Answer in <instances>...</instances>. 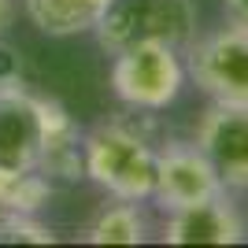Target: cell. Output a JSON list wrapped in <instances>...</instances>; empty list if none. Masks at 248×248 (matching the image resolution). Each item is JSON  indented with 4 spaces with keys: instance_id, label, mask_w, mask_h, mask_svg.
<instances>
[{
    "instance_id": "7c38bea8",
    "label": "cell",
    "mask_w": 248,
    "mask_h": 248,
    "mask_svg": "<svg viewBox=\"0 0 248 248\" xmlns=\"http://www.w3.org/2000/svg\"><path fill=\"white\" fill-rule=\"evenodd\" d=\"M52 197V182L37 167H0V211L37 215Z\"/></svg>"
},
{
    "instance_id": "8992f818",
    "label": "cell",
    "mask_w": 248,
    "mask_h": 248,
    "mask_svg": "<svg viewBox=\"0 0 248 248\" xmlns=\"http://www.w3.org/2000/svg\"><path fill=\"white\" fill-rule=\"evenodd\" d=\"M197 145L226 189H248V100H211L197 123Z\"/></svg>"
},
{
    "instance_id": "9a60e30c",
    "label": "cell",
    "mask_w": 248,
    "mask_h": 248,
    "mask_svg": "<svg viewBox=\"0 0 248 248\" xmlns=\"http://www.w3.org/2000/svg\"><path fill=\"white\" fill-rule=\"evenodd\" d=\"M222 8H226L230 22H237V26L248 30V0H222Z\"/></svg>"
},
{
    "instance_id": "7a4b0ae2",
    "label": "cell",
    "mask_w": 248,
    "mask_h": 248,
    "mask_svg": "<svg viewBox=\"0 0 248 248\" xmlns=\"http://www.w3.org/2000/svg\"><path fill=\"white\" fill-rule=\"evenodd\" d=\"M93 33L104 52H119L145 41L186 48L197 37V4L193 0H111Z\"/></svg>"
},
{
    "instance_id": "4fadbf2b",
    "label": "cell",
    "mask_w": 248,
    "mask_h": 248,
    "mask_svg": "<svg viewBox=\"0 0 248 248\" xmlns=\"http://www.w3.org/2000/svg\"><path fill=\"white\" fill-rule=\"evenodd\" d=\"M19 241H33V245H52L56 233L41 226L33 215L22 211H0V245H19Z\"/></svg>"
},
{
    "instance_id": "5b68a950",
    "label": "cell",
    "mask_w": 248,
    "mask_h": 248,
    "mask_svg": "<svg viewBox=\"0 0 248 248\" xmlns=\"http://www.w3.org/2000/svg\"><path fill=\"white\" fill-rule=\"evenodd\" d=\"M222 178L211 167V159L204 155V148L197 141H170L155 152V186H152V200L163 211L197 204L222 193Z\"/></svg>"
},
{
    "instance_id": "3957f363",
    "label": "cell",
    "mask_w": 248,
    "mask_h": 248,
    "mask_svg": "<svg viewBox=\"0 0 248 248\" xmlns=\"http://www.w3.org/2000/svg\"><path fill=\"white\" fill-rule=\"evenodd\" d=\"M111 93L134 111H163L178 100L189 71L182 48L145 41L111 52Z\"/></svg>"
},
{
    "instance_id": "52a82bcc",
    "label": "cell",
    "mask_w": 248,
    "mask_h": 248,
    "mask_svg": "<svg viewBox=\"0 0 248 248\" xmlns=\"http://www.w3.org/2000/svg\"><path fill=\"white\" fill-rule=\"evenodd\" d=\"M163 241L167 245H237L245 241V218L222 189L207 200L167 211Z\"/></svg>"
},
{
    "instance_id": "5bb4252c",
    "label": "cell",
    "mask_w": 248,
    "mask_h": 248,
    "mask_svg": "<svg viewBox=\"0 0 248 248\" xmlns=\"http://www.w3.org/2000/svg\"><path fill=\"white\" fill-rule=\"evenodd\" d=\"M22 78H26V60H22V52L15 45L4 41V33H0V89H19Z\"/></svg>"
},
{
    "instance_id": "6da1fadb",
    "label": "cell",
    "mask_w": 248,
    "mask_h": 248,
    "mask_svg": "<svg viewBox=\"0 0 248 248\" xmlns=\"http://www.w3.org/2000/svg\"><path fill=\"white\" fill-rule=\"evenodd\" d=\"M155 152L134 123L104 119L82 134V170L111 200H152L155 186Z\"/></svg>"
},
{
    "instance_id": "2e32d148",
    "label": "cell",
    "mask_w": 248,
    "mask_h": 248,
    "mask_svg": "<svg viewBox=\"0 0 248 248\" xmlns=\"http://www.w3.org/2000/svg\"><path fill=\"white\" fill-rule=\"evenodd\" d=\"M11 11H15V0H0V33L8 30V22H11Z\"/></svg>"
},
{
    "instance_id": "9c48e42d",
    "label": "cell",
    "mask_w": 248,
    "mask_h": 248,
    "mask_svg": "<svg viewBox=\"0 0 248 248\" xmlns=\"http://www.w3.org/2000/svg\"><path fill=\"white\" fill-rule=\"evenodd\" d=\"M48 182L63 178V182H74V178H85L82 170V134L74 119L67 115L60 100H48L45 96V141H41V163H37Z\"/></svg>"
},
{
    "instance_id": "ba28073f",
    "label": "cell",
    "mask_w": 248,
    "mask_h": 248,
    "mask_svg": "<svg viewBox=\"0 0 248 248\" xmlns=\"http://www.w3.org/2000/svg\"><path fill=\"white\" fill-rule=\"evenodd\" d=\"M45 141V96L26 85L0 89V167H37Z\"/></svg>"
},
{
    "instance_id": "277c9868",
    "label": "cell",
    "mask_w": 248,
    "mask_h": 248,
    "mask_svg": "<svg viewBox=\"0 0 248 248\" xmlns=\"http://www.w3.org/2000/svg\"><path fill=\"white\" fill-rule=\"evenodd\" d=\"M186 71L211 100H248V30L230 22L186 45Z\"/></svg>"
},
{
    "instance_id": "30bf717a",
    "label": "cell",
    "mask_w": 248,
    "mask_h": 248,
    "mask_svg": "<svg viewBox=\"0 0 248 248\" xmlns=\"http://www.w3.org/2000/svg\"><path fill=\"white\" fill-rule=\"evenodd\" d=\"M22 4L41 33L74 37V33H93L111 0H22Z\"/></svg>"
},
{
    "instance_id": "8fae6325",
    "label": "cell",
    "mask_w": 248,
    "mask_h": 248,
    "mask_svg": "<svg viewBox=\"0 0 248 248\" xmlns=\"http://www.w3.org/2000/svg\"><path fill=\"white\" fill-rule=\"evenodd\" d=\"M148 233V222L141 215L137 200H115L89 222L85 241L89 245H141Z\"/></svg>"
}]
</instances>
